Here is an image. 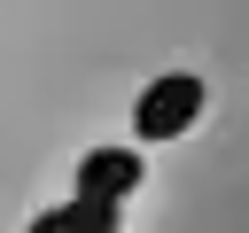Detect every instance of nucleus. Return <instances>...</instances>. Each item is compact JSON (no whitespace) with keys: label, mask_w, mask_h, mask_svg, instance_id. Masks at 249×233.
Listing matches in <instances>:
<instances>
[{"label":"nucleus","mask_w":249,"mask_h":233,"mask_svg":"<svg viewBox=\"0 0 249 233\" xmlns=\"http://www.w3.org/2000/svg\"><path fill=\"white\" fill-rule=\"evenodd\" d=\"M31 233H117V202H86V194H70V202L47 210Z\"/></svg>","instance_id":"obj_3"},{"label":"nucleus","mask_w":249,"mask_h":233,"mask_svg":"<svg viewBox=\"0 0 249 233\" xmlns=\"http://www.w3.org/2000/svg\"><path fill=\"white\" fill-rule=\"evenodd\" d=\"M140 186V155L132 148H93L86 163H78V194L86 202H124Z\"/></svg>","instance_id":"obj_2"},{"label":"nucleus","mask_w":249,"mask_h":233,"mask_svg":"<svg viewBox=\"0 0 249 233\" xmlns=\"http://www.w3.org/2000/svg\"><path fill=\"white\" fill-rule=\"evenodd\" d=\"M195 116H202V78L171 70V78H156V85L140 93V109H132V132H140V140H179Z\"/></svg>","instance_id":"obj_1"}]
</instances>
